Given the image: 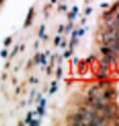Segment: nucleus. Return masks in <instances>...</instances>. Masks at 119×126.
<instances>
[{
  "mask_svg": "<svg viewBox=\"0 0 119 126\" xmlns=\"http://www.w3.org/2000/svg\"><path fill=\"white\" fill-rule=\"evenodd\" d=\"M73 10H74V12H75V13H77V12H78V9H77V8H76V6H75V8H74V9H73Z\"/></svg>",
  "mask_w": 119,
  "mask_h": 126,
  "instance_id": "obj_10",
  "label": "nucleus"
},
{
  "mask_svg": "<svg viewBox=\"0 0 119 126\" xmlns=\"http://www.w3.org/2000/svg\"><path fill=\"white\" fill-rule=\"evenodd\" d=\"M32 16H33V9H31L30 10V13H29V16H27V19H26V21H25V26H30V22H31V18H32Z\"/></svg>",
  "mask_w": 119,
  "mask_h": 126,
  "instance_id": "obj_2",
  "label": "nucleus"
},
{
  "mask_svg": "<svg viewBox=\"0 0 119 126\" xmlns=\"http://www.w3.org/2000/svg\"><path fill=\"white\" fill-rule=\"evenodd\" d=\"M77 62H78V59L75 58V59H74V63H75V64H77Z\"/></svg>",
  "mask_w": 119,
  "mask_h": 126,
  "instance_id": "obj_12",
  "label": "nucleus"
},
{
  "mask_svg": "<svg viewBox=\"0 0 119 126\" xmlns=\"http://www.w3.org/2000/svg\"><path fill=\"white\" fill-rule=\"evenodd\" d=\"M101 6H102V8H107L108 4H107V3H102V4H101Z\"/></svg>",
  "mask_w": 119,
  "mask_h": 126,
  "instance_id": "obj_7",
  "label": "nucleus"
},
{
  "mask_svg": "<svg viewBox=\"0 0 119 126\" xmlns=\"http://www.w3.org/2000/svg\"><path fill=\"white\" fill-rule=\"evenodd\" d=\"M116 18H117V20L119 21V14H117V16H116Z\"/></svg>",
  "mask_w": 119,
  "mask_h": 126,
  "instance_id": "obj_13",
  "label": "nucleus"
},
{
  "mask_svg": "<svg viewBox=\"0 0 119 126\" xmlns=\"http://www.w3.org/2000/svg\"><path fill=\"white\" fill-rule=\"evenodd\" d=\"M69 55H70V52H66V53L64 54V56H65V57H68V56H69Z\"/></svg>",
  "mask_w": 119,
  "mask_h": 126,
  "instance_id": "obj_11",
  "label": "nucleus"
},
{
  "mask_svg": "<svg viewBox=\"0 0 119 126\" xmlns=\"http://www.w3.org/2000/svg\"><path fill=\"white\" fill-rule=\"evenodd\" d=\"M91 12H92V9H91V8H89V9L86 10V15H89V14H90Z\"/></svg>",
  "mask_w": 119,
  "mask_h": 126,
  "instance_id": "obj_6",
  "label": "nucleus"
},
{
  "mask_svg": "<svg viewBox=\"0 0 119 126\" xmlns=\"http://www.w3.org/2000/svg\"><path fill=\"white\" fill-rule=\"evenodd\" d=\"M97 78H98V79H103V78H106V75H104L103 73H101V74H98V75H97Z\"/></svg>",
  "mask_w": 119,
  "mask_h": 126,
  "instance_id": "obj_4",
  "label": "nucleus"
},
{
  "mask_svg": "<svg viewBox=\"0 0 119 126\" xmlns=\"http://www.w3.org/2000/svg\"><path fill=\"white\" fill-rule=\"evenodd\" d=\"M100 51H101V53H103L104 55H107V54L111 53V49L110 48H101Z\"/></svg>",
  "mask_w": 119,
  "mask_h": 126,
  "instance_id": "obj_3",
  "label": "nucleus"
},
{
  "mask_svg": "<svg viewBox=\"0 0 119 126\" xmlns=\"http://www.w3.org/2000/svg\"><path fill=\"white\" fill-rule=\"evenodd\" d=\"M3 1H4V0H0V3H2Z\"/></svg>",
  "mask_w": 119,
  "mask_h": 126,
  "instance_id": "obj_14",
  "label": "nucleus"
},
{
  "mask_svg": "<svg viewBox=\"0 0 119 126\" xmlns=\"http://www.w3.org/2000/svg\"><path fill=\"white\" fill-rule=\"evenodd\" d=\"M114 96H115L114 90H107V91L104 92V97H106V100H111V99H113Z\"/></svg>",
  "mask_w": 119,
  "mask_h": 126,
  "instance_id": "obj_1",
  "label": "nucleus"
},
{
  "mask_svg": "<svg viewBox=\"0 0 119 126\" xmlns=\"http://www.w3.org/2000/svg\"><path fill=\"white\" fill-rule=\"evenodd\" d=\"M59 41H60V38L57 37V38H56V44H59Z\"/></svg>",
  "mask_w": 119,
  "mask_h": 126,
  "instance_id": "obj_9",
  "label": "nucleus"
},
{
  "mask_svg": "<svg viewBox=\"0 0 119 126\" xmlns=\"http://www.w3.org/2000/svg\"><path fill=\"white\" fill-rule=\"evenodd\" d=\"M82 34H84V30H80L79 31V35H82Z\"/></svg>",
  "mask_w": 119,
  "mask_h": 126,
  "instance_id": "obj_8",
  "label": "nucleus"
},
{
  "mask_svg": "<svg viewBox=\"0 0 119 126\" xmlns=\"http://www.w3.org/2000/svg\"><path fill=\"white\" fill-rule=\"evenodd\" d=\"M57 76H58V78H60V76H61V69L60 68H59L58 72H57Z\"/></svg>",
  "mask_w": 119,
  "mask_h": 126,
  "instance_id": "obj_5",
  "label": "nucleus"
},
{
  "mask_svg": "<svg viewBox=\"0 0 119 126\" xmlns=\"http://www.w3.org/2000/svg\"><path fill=\"white\" fill-rule=\"evenodd\" d=\"M52 2H56V0H52Z\"/></svg>",
  "mask_w": 119,
  "mask_h": 126,
  "instance_id": "obj_15",
  "label": "nucleus"
}]
</instances>
